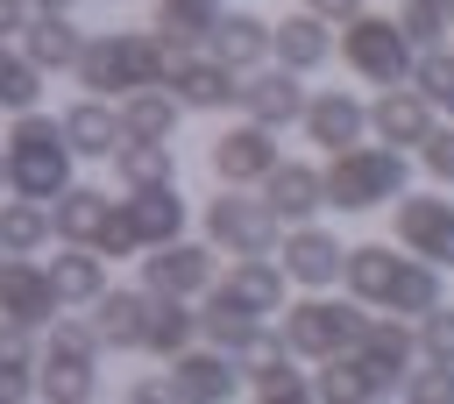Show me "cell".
Segmentation results:
<instances>
[{"instance_id":"6da1fadb","label":"cell","mask_w":454,"mask_h":404,"mask_svg":"<svg viewBox=\"0 0 454 404\" xmlns=\"http://www.w3.org/2000/svg\"><path fill=\"white\" fill-rule=\"evenodd\" d=\"M340 284L362 312H390V319H426L433 305H447V269L404 255L397 241H355L340 262Z\"/></svg>"},{"instance_id":"7a4b0ae2","label":"cell","mask_w":454,"mask_h":404,"mask_svg":"<svg viewBox=\"0 0 454 404\" xmlns=\"http://www.w3.org/2000/svg\"><path fill=\"white\" fill-rule=\"evenodd\" d=\"M184 50H170L156 28H106V35H85L78 85H85V99H128V92L170 85V64Z\"/></svg>"},{"instance_id":"3957f363","label":"cell","mask_w":454,"mask_h":404,"mask_svg":"<svg viewBox=\"0 0 454 404\" xmlns=\"http://www.w3.org/2000/svg\"><path fill=\"white\" fill-rule=\"evenodd\" d=\"M0 149H7V191H14V198L57 206V198L78 184V177H71L78 156H71V142H64V120L43 113V106H35V113H14Z\"/></svg>"},{"instance_id":"277c9868","label":"cell","mask_w":454,"mask_h":404,"mask_svg":"<svg viewBox=\"0 0 454 404\" xmlns=\"http://www.w3.org/2000/svg\"><path fill=\"white\" fill-rule=\"evenodd\" d=\"M319 177H326V206H333V213H376V206H397V198H404L411 163H404V149L355 142V149L326 156Z\"/></svg>"},{"instance_id":"5b68a950","label":"cell","mask_w":454,"mask_h":404,"mask_svg":"<svg viewBox=\"0 0 454 404\" xmlns=\"http://www.w3.org/2000/svg\"><path fill=\"white\" fill-rule=\"evenodd\" d=\"M43 333H50V340H43L35 397H43V404H92V397H99V354H106L99 326H85V319H64V312H57Z\"/></svg>"},{"instance_id":"8992f818","label":"cell","mask_w":454,"mask_h":404,"mask_svg":"<svg viewBox=\"0 0 454 404\" xmlns=\"http://www.w3.org/2000/svg\"><path fill=\"white\" fill-rule=\"evenodd\" d=\"M362 305L355 298H326V291H305L298 305H284V347L298 354V361H333V354H355V340H362Z\"/></svg>"},{"instance_id":"52a82bcc","label":"cell","mask_w":454,"mask_h":404,"mask_svg":"<svg viewBox=\"0 0 454 404\" xmlns=\"http://www.w3.org/2000/svg\"><path fill=\"white\" fill-rule=\"evenodd\" d=\"M340 64L362 78V85H376V92H390V85H404L411 78V64H419V50H411V35L397 28V14H355V21H340Z\"/></svg>"},{"instance_id":"ba28073f","label":"cell","mask_w":454,"mask_h":404,"mask_svg":"<svg viewBox=\"0 0 454 404\" xmlns=\"http://www.w3.org/2000/svg\"><path fill=\"white\" fill-rule=\"evenodd\" d=\"M199 220H206V241H213L220 255H234V262L277 255V241H284V220H277L255 191H213Z\"/></svg>"},{"instance_id":"9c48e42d","label":"cell","mask_w":454,"mask_h":404,"mask_svg":"<svg viewBox=\"0 0 454 404\" xmlns=\"http://www.w3.org/2000/svg\"><path fill=\"white\" fill-rule=\"evenodd\" d=\"M390 234H397L404 255H419V262H433V269H454V198H440V191H404V198L390 206Z\"/></svg>"},{"instance_id":"30bf717a","label":"cell","mask_w":454,"mask_h":404,"mask_svg":"<svg viewBox=\"0 0 454 404\" xmlns=\"http://www.w3.org/2000/svg\"><path fill=\"white\" fill-rule=\"evenodd\" d=\"M206 163H213L220 191H248V184H262V177H270L284 156H277V135H270V128L234 120V128H220V135L206 142Z\"/></svg>"},{"instance_id":"8fae6325","label":"cell","mask_w":454,"mask_h":404,"mask_svg":"<svg viewBox=\"0 0 454 404\" xmlns=\"http://www.w3.org/2000/svg\"><path fill=\"white\" fill-rule=\"evenodd\" d=\"M213 241H170V248H149L142 255V291L149 298H206L213 291Z\"/></svg>"},{"instance_id":"7c38bea8","label":"cell","mask_w":454,"mask_h":404,"mask_svg":"<svg viewBox=\"0 0 454 404\" xmlns=\"http://www.w3.org/2000/svg\"><path fill=\"white\" fill-rule=\"evenodd\" d=\"M284 291H291L284 262H277V255H255V262H227V276H213L206 305H227V312L270 319V312H284Z\"/></svg>"},{"instance_id":"4fadbf2b","label":"cell","mask_w":454,"mask_h":404,"mask_svg":"<svg viewBox=\"0 0 454 404\" xmlns=\"http://www.w3.org/2000/svg\"><path fill=\"white\" fill-rule=\"evenodd\" d=\"M57 312H64V298H57L50 269L28 262V255H7V262H0V326H28V333H43Z\"/></svg>"},{"instance_id":"5bb4252c","label":"cell","mask_w":454,"mask_h":404,"mask_svg":"<svg viewBox=\"0 0 454 404\" xmlns=\"http://www.w3.org/2000/svg\"><path fill=\"white\" fill-rule=\"evenodd\" d=\"M277 262H284V276H291L298 291H333V284H340L348 248H340V234H326L319 220H305V227H284Z\"/></svg>"},{"instance_id":"9a60e30c","label":"cell","mask_w":454,"mask_h":404,"mask_svg":"<svg viewBox=\"0 0 454 404\" xmlns=\"http://www.w3.org/2000/svg\"><path fill=\"white\" fill-rule=\"evenodd\" d=\"M305 85H298V71H284V64H262V71H248L241 78V120H255V128H270V135H284V128H298L305 120Z\"/></svg>"},{"instance_id":"2e32d148","label":"cell","mask_w":454,"mask_h":404,"mask_svg":"<svg viewBox=\"0 0 454 404\" xmlns=\"http://www.w3.org/2000/svg\"><path fill=\"white\" fill-rule=\"evenodd\" d=\"M170 92H177L184 113H227V106H241V71H227L206 50H184L170 64Z\"/></svg>"},{"instance_id":"e0dca14e","label":"cell","mask_w":454,"mask_h":404,"mask_svg":"<svg viewBox=\"0 0 454 404\" xmlns=\"http://www.w3.org/2000/svg\"><path fill=\"white\" fill-rule=\"evenodd\" d=\"M163 383H170L177 404H234V390H241L248 376H241L234 354H220V347H184Z\"/></svg>"},{"instance_id":"ac0fdd59","label":"cell","mask_w":454,"mask_h":404,"mask_svg":"<svg viewBox=\"0 0 454 404\" xmlns=\"http://www.w3.org/2000/svg\"><path fill=\"white\" fill-rule=\"evenodd\" d=\"M433 128H440V120H433V99H426L419 85H390V92L369 99V135H376L383 149H426Z\"/></svg>"},{"instance_id":"d6986e66","label":"cell","mask_w":454,"mask_h":404,"mask_svg":"<svg viewBox=\"0 0 454 404\" xmlns=\"http://www.w3.org/2000/svg\"><path fill=\"white\" fill-rule=\"evenodd\" d=\"M121 220H128L135 248L149 255V248H170V241H184V220H192V206L177 198V184H149V191H128V198H121Z\"/></svg>"},{"instance_id":"ffe728a7","label":"cell","mask_w":454,"mask_h":404,"mask_svg":"<svg viewBox=\"0 0 454 404\" xmlns=\"http://www.w3.org/2000/svg\"><path fill=\"white\" fill-rule=\"evenodd\" d=\"M270 43H277V21H262V14H248V7H227L220 14V28L206 35V57H220L227 71H262L270 64Z\"/></svg>"},{"instance_id":"44dd1931","label":"cell","mask_w":454,"mask_h":404,"mask_svg":"<svg viewBox=\"0 0 454 404\" xmlns=\"http://www.w3.org/2000/svg\"><path fill=\"white\" fill-rule=\"evenodd\" d=\"M305 135H312V149H326V156H340V149H355L362 135H369V106L355 99V92H312L305 99V120H298Z\"/></svg>"},{"instance_id":"7402d4cb","label":"cell","mask_w":454,"mask_h":404,"mask_svg":"<svg viewBox=\"0 0 454 404\" xmlns=\"http://www.w3.org/2000/svg\"><path fill=\"white\" fill-rule=\"evenodd\" d=\"M262 206H270L284 227H305V220L326 206V177H319V163H298V156H284V163L262 177Z\"/></svg>"},{"instance_id":"603a6c76","label":"cell","mask_w":454,"mask_h":404,"mask_svg":"<svg viewBox=\"0 0 454 404\" xmlns=\"http://www.w3.org/2000/svg\"><path fill=\"white\" fill-rule=\"evenodd\" d=\"M355 354L383 376V383H404L411 369H419V326L411 319H362V340H355Z\"/></svg>"},{"instance_id":"cb8c5ba5","label":"cell","mask_w":454,"mask_h":404,"mask_svg":"<svg viewBox=\"0 0 454 404\" xmlns=\"http://www.w3.org/2000/svg\"><path fill=\"white\" fill-rule=\"evenodd\" d=\"M43 78L50 71H78V57H85V28L71 21V14H35L28 28H21V43H14Z\"/></svg>"},{"instance_id":"d4e9b609","label":"cell","mask_w":454,"mask_h":404,"mask_svg":"<svg viewBox=\"0 0 454 404\" xmlns=\"http://www.w3.org/2000/svg\"><path fill=\"white\" fill-rule=\"evenodd\" d=\"M326 57H333V21H319V14H305V7L277 21V43H270V64H284V71H298V78H305V71H319Z\"/></svg>"},{"instance_id":"484cf974","label":"cell","mask_w":454,"mask_h":404,"mask_svg":"<svg viewBox=\"0 0 454 404\" xmlns=\"http://www.w3.org/2000/svg\"><path fill=\"white\" fill-rule=\"evenodd\" d=\"M57 120H64V142H71V156H106V163H114V149L128 142V135H121V113H114V99H71Z\"/></svg>"},{"instance_id":"4316f807","label":"cell","mask_w":454,"mask_h":404,"mask_svg":"<svg viewBox=\"0 0 454 404\" xmlns=\"http://www.w3.org/2000/svg\"><path fill=\"white\" fill-rule=\"evenodd\" d=\"M149 291L135 284V291H106L99 305H92V326H99V340L114 347V354H142V333H149Z\"/></svg>"},{"instance_id":"83f0119b","label":"cell","mask_w":454,"mask_h":404,"mask_svg":"<svg viewBox=\"0 0 454 404\" xmlns=\"http://www.w3.org/2000/svg\"><path fill=\"white\" fill-rule=\"evenodd\" d=\"M397 383H383L362 354H333V361H319L312 369V397L319 404H376V397H390Z\"/></svg>"},{"instance_id":"f1b7e54d","label":"cell","mask_w":454,"mask_h":404,"mask_svg":"<svg viewBox=\"0 0 454 404\" xmlns=\"http://www.w3.org/2000/svg\"><path fill=\"white\" fill-rule=\"evenodd\" d=\"M114 113H121V135H128V142H170V135H177V120H184V106H177V92H170V85L128 92V99H114Z\"/></svg>"},{"instance_id":"f546056e","label":"cell","mask_w":454,"mask_h":404,"mask_svg":"<svg viewBox=\"0 0 454 404\" xmlns=\"http://www.w3.org/2000/svg\"><path fill=\"white\" fill-rule=\"evenodd\" d=\"M50 269V284H57V298L64 305H99L114 284H106V255L99 248H78V241H64L57 248V262H43Z\"/></svg>"},{"instance_id":"4dcf8cb0","label":"cell","mask_w":454,"mask_h":404,"mask_svg":"<svg viewBox=\"0 0 454 404\" xmlns=\"http://www.w3.org/2000/svg\"><path fill=\"white\" fill-rule=\"evenodd\" d=\"M50 220H57V241H78V248H92V241H99V227L114 220V198H106L99 184H71V191L50 206Z\"/></svg>"},{"instance_id":"1f68e13d","label":"cell","mask_w":454,"mask_h":404,"mask_svg":"<svg viewBox=\"0 0 454 404\" xmlns=\"http://www.w3.org/2000/svg\"><path fill=\"white\" fill-rule=\"evenodd\" d=\"M184 347H199V312H192V298H156V305H149L142 354H156V361H177Z\"/></svg>"},{"instance_id":"d6a6232c","label":"cell","mask_w":454,"mask_h":404,"mask_svg":"<svg viewBox=\"0 0 454 404\" xmlns=\"http://www.w3.org/2000/svg\"><path fill=\"white\" fill-rule=\"evenodd\" d=\"M220 0H156V14H149V28L170 43V50H199L213 28H220Z\"/></svg>"},{"instance_id":"836d02e7","label":"cell","mask_w":454,"mask_h":404,"mask_svg":"<svg viewBox=\"0 0 454 404\" xmlns=\"http://www.w3.org/2000/svg\"><path fill=\"white\" fill-rule=\"evenodd\" d=\"M114 177H121L128 191L177 184V149H170V142H121V149H114Z\"/></svg>"},{"instance_id":"e575fe53","label":"cell","mask_w":454,"mask_h":404,"mask_svg":"<svg viewBox=\"0 0 454 404\" xmlns=\"http://www.w3.org/2000/svg\"><path fill=\"white\" fill-rule=\"evenodd\" d=\"M35 369H43L35 333H28V326H0V397H7V404H28Z\"/></svg>"},{"instance_id":"d590c367","label":"cell","mask_w":454,"mask_h":404,"mask_svg":"<svg viewBox=\"0 0 454 404\" xmlns=\"http://www.w3.org/2000/svg\"><path fill=\"white\" fill-rule=\"evenodd\" d=\"M50 234H57L50 206H35V198H14V206H0V255H35Z\"/></svg>"},{"instance_id":"8d00e7d4","label":"cell","mask_w":454,"mask_h":404,"mask_svg":"<svg viewBox=\"0 0 454 404\" xmlns=\"http://www.w3.org/2000/svg\"><path fill=\"white\" fill-rule=\"evenodd\" d=\"M35 106H43V71L14 43H0V113H35Z\"/></svg>"},{"instance_id":"74e56055","label":"cell","mask_w":454,"mask_h":404,"mask_svg":"<svg viewBox=\"0 0 454 404\" xmlns=\"http://www.w3.org/2000/svg\"><path fill=\"white\" fill-rule=\"evenodd\" d=\"M270 319H248V312H227V305H199V340L220 347V354H241Z\"/></svg>"},{"instance_id":"f35d334b","label":"cell","mask_w":454,"mask_h":404,"mask_svg":"<svg viewBox=\"0 0 454 404\" xmlns=\"http://www.w3.org/2000/svg\"><path fill=\"white\" fill-rule=\"evenodd\" d=\"M397 28L411 35V50H447V35H454L447 0H397Z\"/></svg>"},{"instance_id":"ab89813d","label":"cell","mask_w":454,"mask_h":404,"mask_svg":"<svg viewBox=\"0 0 454 404\" xmlns=\"http://www.w3.org/2000/svg\"><path fill=\"white\" fill-rule=\"evenodd\" d=\"M397 397H404V404H454V369H447V361H419V369L397 383Z\"/></svg>"},{"instance_id":"60d3db41","label":"cell","mask_w":454,"mask_h":404,"mask_svg":"<svg viewBox=\"0 0 454 404\" xmlns=\"http://www.w3.org/2000/svg\"><path fill=\"white\" fill-rule=\"evenodd\" d=\"M411 85H419L433 106H447V99H454V50H419V64H411Z\"/></svg>"},{"instance_id":"b9f144b4","label":"cell","mask_w":454,"mask_h":404,"mask_svg":"<svg viewBox=\"0 0 454 404\" xmlns=\"http://www.w3.org/2000/svg\"><path fill=\"white\" fill-rule=\"evenodd\" d=\"M255 390V404H319L312 397V376H298V361H284L277 376H262V383H248Z\"/></svg>"},{"instance_id":"7bdbcfd3","label":"cell","mask_w":454,"mask_h":404,"mask_svg":"<svg viewBox=\"0 0 454 404\" xmlns=\"http://www.w3.org/2000/svg\"><path fill=\"white\" fill-rule=\"evenodd\" d=\"M419 354L454 369V305H433V312L419 319Z\"/></svg>"},{"instance_id":"ee69618b","label":"cell","mask_w":454,"mask_h":404,"mask_svg":"<svg viewBox=\"0 0 454 404\" xmlns=\"http://www.w3.org/2000/svg\"><path fill=\"white\" fill-rule=\"evenodd\" d=\"M419 163H426V177H440V184H454V120L426 135V149H419Z\"/></svg>"},{"instance_id":"f6af8a7d","label":"cell","mask_w":454,"mask_h":404,"mask_svg":"<svg viewBox=\"0 0 454 404\" xmlns=\"http://www.w3.org/2000/svg\"><path fill=\"white\" fill-rule=\"evenodd\" d=\"M121 404H177V397H170V383H163V376H135Z\"/></svg>"},{"instance_id":"bcb514c9","label":"cell","mask_w":454,"mask_h":404,"mask_svg":"<svg viewBox=\"0 0 454 404\" xmlns=\"http://www.w3.org/2000/svg\"><path fill=\"white\" fill-rule=\"evenodd\" d=\"M35 21V7L28 0H0V43H21V28Z\"/></svg>"},{"instance_id":"7dc6e473","label":"cell","mask_w":454,"mask_h":404,"mask_svg":"<svg viewBox=\"0 0 454 404\" xmlns=\"http://www.w3.org/2000/svg\"><path fill=\"white\" fill-rule=\"evenodd\" d=\"M298 7H305V14H319V21H333V28L362 14V0H298Z\"/></svg>"},{"instance_id":"c3c4849f","label":"cell","mask_w":454,"mask_h":404,"mask_svg":"<svg viewBox=\"0 0 454 404\" xmlns=\"http://www.w3.org/2000/svg\"><path fill=\"white\" fill-rule=\"evenodd\" d=\"M28 7H35V14H71L78 0H28Z\"/></svg>"},{"instance_id":"681fc988","label":"cell","mask_w":454,"mask_h":404,"mask_svg":"<svg viewBox=\"0 0 454 404\" xmlns=\"http://www.w3.org/2000/svg\"><path fill=\"white\" fill-rule=\"evenodd\" d=\"M0 184H7V149H0Z\"/></svg>"},{"instance_id":"f907efd6","label":"cell","mask_w":454,"mask_h":404,"mask_svg":"<svg viewBox=\"0 0 454 404\" xmlns=\"http://www.w3.org/2000/svg\"><path fill=\"white\" fill-rule=\"evenodd\" d=\"M376 404H404V397H376Z\"/></svg>"},{"instance_id":"816d5d0a","label":"cell","mask_w":454,"mask_h":404,"mask_svg":"<svg viewBox=\"0 0 454 404\" xmlns=\"http://www.w3.org/2000/svg\"><path fill=\"white\" fill-rule=\"evenodd\" d=\"M447 21H454V0H447Z\"/></svg>"},{"instance_id":"f5cc1de1","label":"cell","mask_w":454,"mask_h":404,"mask_svg":"<svg viewBox=\"0 0 454 404\" xmlns=\"http://www.w3.org/2000/svg\"><path fill=\"white\" fill-rule=\"evenodd\" d=\"M447 113H454V99H447Z\"/></svg>"},{"instance_id":"db71d44e","label":"cell","mask_w":454,"mask_h":404,"mask_svg":"<svg viewBox=\"0 0 454 404\" xmlns=\"http://www.w3.org/2000/svg\"><path fill=\"white\" fill-rule=\"evenodd\" d=\"M0 404H7V397H0Z\"/></svg>"},{"instance_id":"11a10c76","label":"cell","mask_w":454,"mask_h":404,"mask_svg":"<svg viewBox=\"0 0 454 404\" xmlns=\"http://www.w3.org/2000/svg\"><path fill=\"white\" fill-rule=\"evenodd\" d=\"M0 262H7V255H0Z\"/></svg>"}]
</instances>
